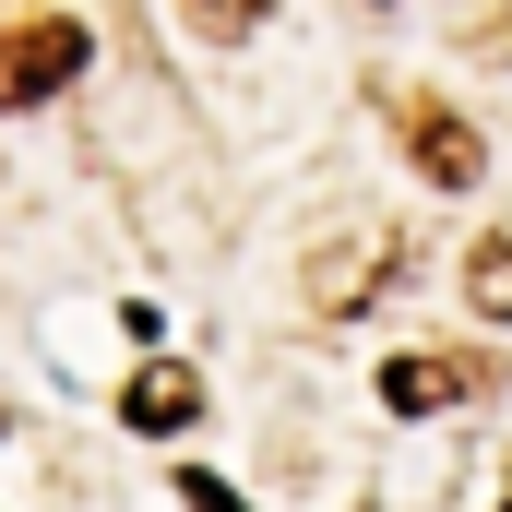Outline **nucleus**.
<instances>
[{"instance_id":"f257e3e1","label":"nucleus","mask_w":512,"mask_h":512,"mask_svg":"<svg viewBox=\"0 0 512 512\" xmlns=\"http://www.w3.org/2000/svg\"><path fill=\"white\" fill-rule=\"evenodd\" d=\"M84 60H96V36H84L72 12H36V24H0V108H36V96L84 84Z\"/></svg>"},{"instance_id":"f03ea898","label":"nucleus","mask_w":512,"mask_h":512,"mask_svg":"<svg viewBox=\"0 0 512 512\" xmlns=\"http://www.w3.org/2000/svg\"><path fill=\"white\" fill-rule=\"evenodd\" d=\"M393 262H405L393 227H346V239H322V251H310V310H322V322H358L370 298H393Z\"/></svg>"},{"instance_id":"7ed1b4c3","label":"nucleus","mask_w":512,"mask_h":512,"mask_svg":"<svg viewBox=\"0 0 512 512\" xmlns=\"http://www.w3.org/2000/svg\"><path fill=\"white\" fill-rule=\"evenodd\" d=\"M477 393H489V358H453V346H405L382 370L393 417H441V405H477Z\"/></svg>"},{"instance_id":"20e7f679","label":"nucleus","mask_w":512,"mask_h":512,"mask_svg":"<svg viewBox=\"0 0 512 512\" xmlns=\"http://www.w3.org/2000/svg\"><path fill=\"white\" fill-rule=\"evenodd\" d=\"M393 131H405L417 179H441V191H465V179L489 167V143H477V120H453L441 96H405V108H393Z\"/></svg>"},{"instance_id":"39448f33","label":"nucleus","mask_w":512,"mask_h":512,"mask_svg":"<svg viewBox=\"0 0 512 512\" xmlns=\"http://www.w3.org/2000/svg\"><path fill=\"white\" fill-rule=\"evenodd\" d=\"M120 417L143 429V441H167V429H191V417H203V382H191L179 358H143V370H131V393H120Z\"/></svg>"},{"instance_id":"423d86ee","label":"nucleus","mask_w":512,"mask_h":512,"mask_svg":"<svg viewBox=\"0 0 512 512\" xmlns=\"http://www.w3.org/2000/svg\"><path fill=\"white\" fill-rule=\"evenodd\" d=\"M465 310H477V322H512V227L465 251Z\"/></svg>"},{"instance_id":"0eeeda50","label":"nucleus","mask_w":512,"mask_h":512,"mask_svg":"<svg viewBox=\"0 0 512 512\" xmlns=\"http://www.w3.org/2000/svg\"><path fill=\"white\" fill-rule=\"evenodd\" d=\"M274 0H179V24H203V36H251Z\"/></svg>"}]
</instances>
